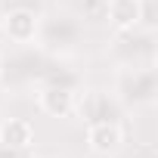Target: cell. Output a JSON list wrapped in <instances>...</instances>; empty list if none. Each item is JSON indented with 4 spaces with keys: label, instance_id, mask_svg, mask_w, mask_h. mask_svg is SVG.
<instances>
[{
    "label": "cell",
    "instance_id": "8fae6325",
    "mask_svg": "<svg viewBox=\"0 0 158 158\" xmlns=\"http://www.w3.org/2000/svg\"><path fill=\"white\" fill-rule=\"evenodd\" d=\"M22 152H25V149H13V146H3V143H0V158H25Z\"/></svg>",
    "mask_w": 158,
    "mask_h": 158
},
{
    "label": "cell",
    "instance_id": "5b68a950",
    "mask_svg": "<svg viewBox=\"0 0 158 158\" xmlns=\"http://www.w3.org/2000/svg\"><path fill=\"white\" fill-rule=\"evenodd\" d=\"M37 109L44 115H50V118H68L74 112V90L40 84V90H37Z\"/></svg>",
    "mask_w": 158,
    "mask_h": 158
},
{
    "label": "cell",
    "instance_id": "ba28073f",
    "mask_svg": "<svg viewBox=\"0 0 158 158\" xmlns=\"http://www.w3.org/2000/svg\"><path fill=\"white\" fill-rule=\"evenodd\" d=\"M106 19L118 31L136 28L146 19V6H143V0H106Z\"/></svg>",
    "mask_w": 158,
    "mask_h": 158
},
{
    "label": "cell",
    "instance_id": "6da1fadb",
    "mask_svg": "<svg viewBox=\"0 0 158 158\" xmlns=\"http://www.w3.org/2000/svg\"><path fill=\"white\" fill-rule=\"evenodd\" d=\"M87 37V28L84 22L77 19L74 13H47V16H37V31H34V44L50 53V56H71L81 50Z\"/></svg>",
    "mask_w": 158,
    "mask_h": 158
},
{
    "label": "cell",
    "instance_id": "30bf717a",
    "mask_svg": "<svg viewBox=\"0 0 158 158\" xmlns=\"http://www.w3.org/2000/svg\"><path fill=\"white\" fill-rule=\"evenodd\" d=\"M37 81H40V84H53V87H65V90H74V93H77L81 77L71 74V71H65V68H44Z\"/></svg>",
    "mask_w": 158,
    "mask_h": 158
},
{
    "label": "cell",
    "instance_id": "7a4b0ae2",
    "mask_svg": "<svg viewBox=\"0 0 158 158\" xmlns=\"http://www.w3.org/2000/svg\"><path fill=\"white\" fill-rule=\"evenodd\" d=\"M115 99L124 109H152L158 99V71L155 65H121L115 74Z\"/></svg>",
    "mask_w": 158,
    "mask_h": 158
},
{
    "label": "cell",
    "instance_id": "9c48e42d",
    "mask_svg": "<svg viewBox=\"0 0 158 158\" xmlns=\"http://www.w3.org/2000/svg\"><path fill=\"white\" fill-rule=\"evenodd\" d=\"M0 143L13 149H28L34 143V127L25 118H0Z\"/></svg>",
    "mask_w": 158,
    "mask_h": 158
},
{
    "label": "cell",
    "instance_id": "3957f363",
    "mask_svg": "<svg viewBox=\"0 0 158 158\" xmlns=\"http://www.w3.org/2000/svg\"><path fill=\"white\" fill-rule=\"evenodd\" d=\"M112 56L118 65H155V31L152 25L124 28L112 40Z\"/></svg>",
    "mask_w": 158,
    "mask_h": 158
},
{
    "label": "cell",
    "instance_id": "52a82bcc",
    "mask_svg": "<svg viewBox=\"0 0 158 158\" xmlns=\"http://www.w3.org/2000/svg\"><path fill=\"white\" fill-rule=\"evenodd\" d=\"M34 31H37V13L19 6V10H10L6 19H3V34L13 40V44H31L34 40Z\"/></svg>",
    "mask_w": 158,
    "mask_h": 158
},
{
    "label": "cell",
    "instance_id": "277c9868",
    "mask_svg": "<svg viewBox=\"0 0 158 158\" xmlns=\"http://www.w3.org/2000/svg\"><path fill=\"white\" fill-rule=\"evenodd\" d=\"M74 112L81 115L84 124H102V121L121 124L124 118V106L115 99L112 90H87L81 99H74Z\"/></svg>",
    "mask_w": 158,
    "mask_h": 158
},
{
    "label": "cell",
    "instance_id": "7c38bea8",
    "mask_svg": "<svg viewBox=\"0 0 158 158\" xmlns=\"http://www.w3.org/2000/svg\"><path fill=\"white\" fill-rule=\"evenodd\" d=\"M0 71H3V59H0Z\"/></svg>",
    "mask_w": 158,
    "mask_h": 158
},
{
    "label": "cell",
    "instance_id": "8992f818",
    "mask_svg": "<svg viewBox=\"0 0 158 158\" xmlns=\"http://www.w3.org/2000/svg\"><path fill=\"white\" fill-rule=\"evenodd\" d=\"M124 143V130L115 121H102V124H87V146L96 155H115Z\"/></svg>",
    "mask_w": 158,
    "mask_h": 158
}]
</instances>
